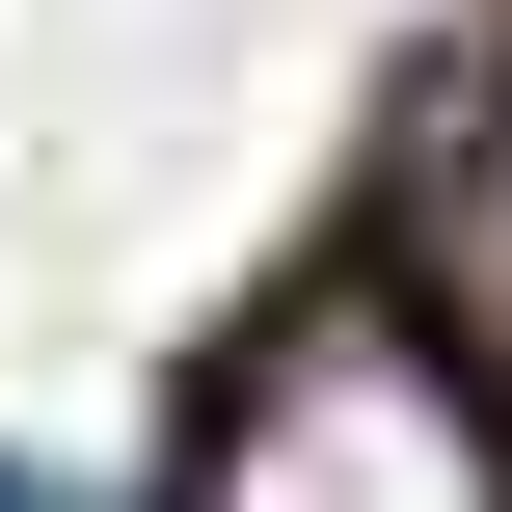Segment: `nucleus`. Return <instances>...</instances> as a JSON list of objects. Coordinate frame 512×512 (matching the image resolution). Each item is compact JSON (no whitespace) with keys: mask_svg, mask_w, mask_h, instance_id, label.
I'll return each mask as SVG.
<instances>
[{"mask_svg":"<svg viewBox=\"0 0 512 512\" xmlns=\"http://www.w3.org/2000/svg\"><path fill=\"white\" fill-rule=\"evenodd\" d=\"M189 512H512V432H486V351H432L405 297H297L216 432H189Z\"/></svg>","mask_w":512,"mask_h":512,"instance_id":"obj_1","label":"nucleus"},{"mask_svg":"<svg viewBox=\"0 0 512 512\" xmlns=\"http://www.w3.org/2000/svg\"><path fill=\"white\" fill-rule=\"evenodd\" d=\"M432 270H459V351L512 378V54H486V108H432Z\"/></svg>","mask_w":512,"mask_h":512,"instance_id":"obj_2","label":"nucleus"},{"mask_svg":"<svg viewBox=\"0 0 512 512\" xmlns=\"http://www.w3.org/2000/svg\"><path fill=\"white\" fill-rule=\"evenodd\" d=\"M0 512H54V486H0Z\"/></svg>","mask_w":512,"mask_h":512,"instance_id":"obj_3","label":"nucleus"}]
</instances>
